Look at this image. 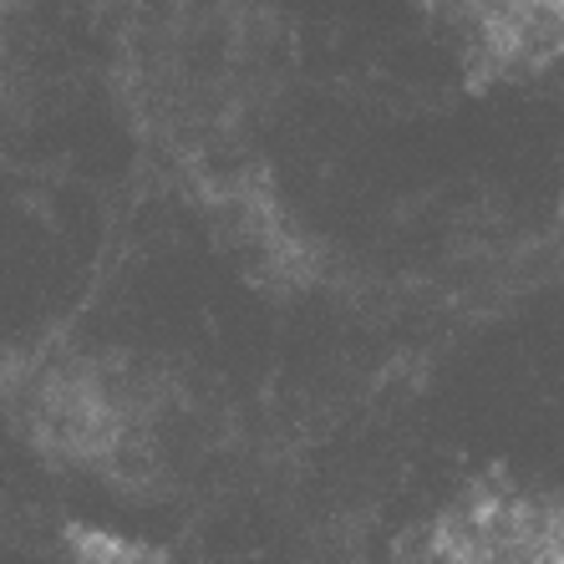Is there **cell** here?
<instances>
[{
    "label": "cell",
    "instance_id": "cell-1",
    "mask_svg": "<svg viewBox=\"0 0 564 564\" xmlns=\"http://www.w3.org/2000/svg\"><path fill=\"white\" fill-rule=\"evenodd\" d=\"M433 564H564V488H468L437 519Z\"/></svg>",
    "mask_w": 564,
    "mask_h": 564
},
{
    "label": "cell",
    "instance_id": "cell-2",
    "mask_svg": "<svg viewBox=\"0 0 564 564\" xmlns=\"http://www.w3.org/2000/svg\"><path fill=\"white\" fill-rule=\"evenodd\" d=\"M468 62L499 77L539 72L564 46V0H427Z\"/></svg>",
    "mask_w": 564,
    "mask_h": 564
}]
</instances>
